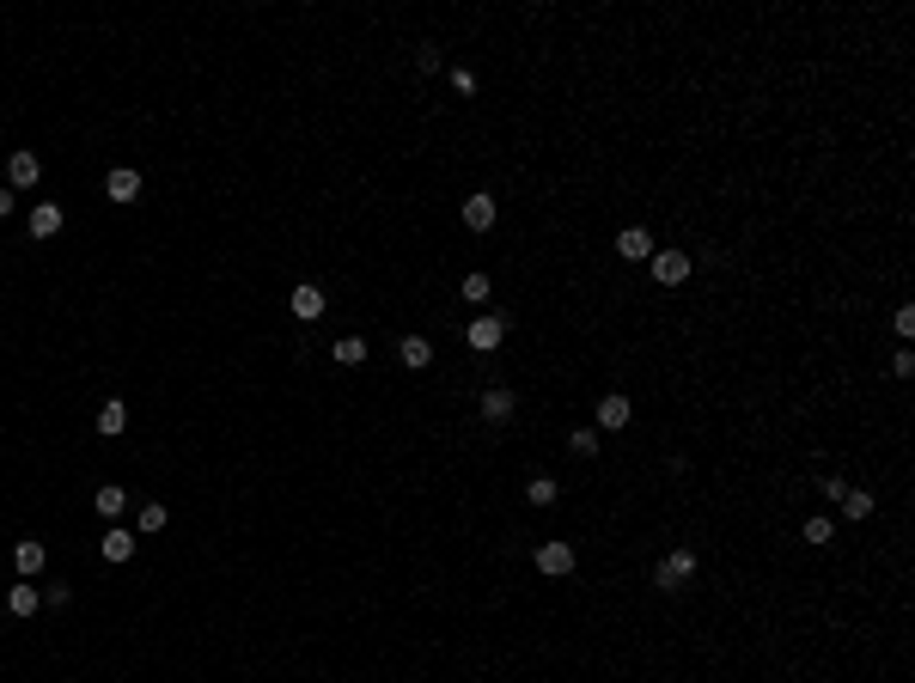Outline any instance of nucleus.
<instances>
[{
    "label": "nucleus",
    "instance_id": "1",
    "mask_svg": "<svg viewBox=\"0 0 915 683\" xmlns=\"http://www.w3.org/2000/svg\"><path fill=\"white\" fill-rule=\"evenodd\" d=\"M690 574H696V555H690V549H672V555L659 561L653 586H659V592H683V586H690Z\"/></svg>",
    "mask_w": 915,
    "mask_h": 683
},
{
    "label": "nucleus",
    "instance_id": "2",
    "mask_svg": "<svg viewBox=\"0 0 915 683\" xmlns=\"http://www.w3.org/2000/svg\"><path fill=\"white\" fill-rule=\"evenodd\" d=\"M647 263H653V281H659V287H683V281H690V257H683V250H653Z\"/></svg>",
    "mask_w": 915,
    "mask_h": 683
},
{
    "label": "nucleus",
    "instance_id": "3",
    "mask_svg": "<svg viewBox=\"0 0 915 683\" xmlns=\"http://www.w3.org/2000/svg\"><path fill=\"white\" fill-rule=\"evenodd\" d=\"M501 336H507V324H501L495 311H488V317H476L470 330H464V342H470L476 354H495V348H501Z\"/></svg>",
    "mask_w": 915,
    "mask_h": 683
},
{
    "label": "nucleus",
    "instance_id": "4",
    "mask_svg": "<svg viewBox=\"0 0 915 683\" xmlns=\"http://www.w3.org/2000/svg\"><path fill=\"white\" fill-rule=\"evenodd\" d=\"M538 574H574V549L568 544H538Z\"/></svg>",
    "mask_w": 915,
    "mask_h": 683
},
{
    "label": "nucleus",
    "instance_id": "5",
    "mask_svg": "<svg viewBox=\"0 0 915 683\" xmlns=\"http://www.w3.org/2000/svg\"><path fill=\"white\" fill-rule=\"evenodd\" d=\"M616 257H623V263H647V257H653V239H647L641 226H623V232H616Z\"/></svg>",
    "mask_w": 915,
    "mask_h": 683
},
{
    "label": "nucleus",
    "instance_id": "6",
    "mask_svg": "<svg viewBox=\"0 0 915 683\" xmlns=\"http://www.w3.org/2000/svg\"><path fill=\"white\" fill-rule=\"evenodd\" d=\"M104 196H110V202H135V196H140V171L116 165L110 177H104Z\"/></svg>",
    "mask_w": 915,
    "mask_h": 683
},
{
    "label": "nucleus",
    "instance_id": "7",
    "mask_svg": "<svg viewBox=\"0 0 915 683\" xmlns=\"http://www.w3.org/2000/svg\"><path fill=\"white\" fill-rule=\"evenodd\" d=\"M62 220H68V214H62L55 202H37L31 207V239H55V232H62Z\"/></svg>",
    "mask_w": 915,
    "mask_h": 683
},
{
    "label": "nucleus",
    "instance_id": "8",
    "mask_svg": "<svg viewBox=\"0 0 915 683\" xmlns=\"http://www.w3.org/2000/svg\"><path fill=\"white\" fill-rule=\"evenodd\" d=\"M6 177H13V190H31L37 177H43L37 153H13V159H6Z\"/></svg>",
    "mask_w": 915,
    "mask_h": 683
},
{
    "label": "nucleus",
    "instance_id": "9",
    "mask_svg": "<svg viewBox=\"0 0 915 683\" xmlns=\"http://www.w3.org/2000/svg\"><path fill=\"white\" fill-rule=\"evenodd\" d=\"M495 214H501V207H495V196H470V202H464V226H470V232H488V226H495Z\"/></svg>",
    "mask_w": 915,
    "mask_h": 683
},
{
    "label": "nucleus",
    "instance_id": "10",
    "mask_svg": "<svg viewBox=\"0 0 915 683\" xmlns=\"http://www.w3.org/2000/svg\"><path fill=\"white\" fill-rule=\"evenodd\" d=\"M293 317H300V324L324 317V287H311V281H305V287H293Z\"/></svg>",
    "mask_w": 915,
    "mask_h": 683
},
{
    "label": "nucleus",
    "instance_id": "11",
    "mask_svg": "<svg viewBox=\"0 0 915 683\" xmlns=\"http://www.w3.org/2000/svg\"><path fill=\"white\" fill-rule=\"evenodd\" d=\"M629 415H635V403L623 391H610L605 403H598V427H629Z\"/></svg>",
    "mask_w": 915,
    "mask_h": 683
},
{
    "label": "nucleus",
    "instance_id": "12",
    "mask_svg": "<svg viewBox=\"0 0 915 683\" xmlns=\"http://www.w3.org/2000/svg\"><path fill=\"white\" fill-rule=\"evenodd\" d=\"M129 555H135V531H123V525H110V531H104V561H116V568H123Z\"/></svg>",
    "mask_w": 915,
    "mask_h": 683
},
{
    "label": "nucleus",
    "instance_id": "13",
    "mask_svg": "<svg viewBox=\"0 0 915 683\" xmlns=\"http://www.w3.org/2000/svg\"><path fill=\"white\" fill-rule=\"evenodd\" d=\"M507 415H513V391L488 384V391H482V421H507Z\"/></svg>",
    "mask_w": 915,
    "mask_h": 683
},
{
    "label": "nucleus",
    "instance_id": "14",
    "mask_svg": "<svg viewBox=\"0 0 915 683\" xmlns=\"http://www.w3.org/2000/svg\"><path fill=\"white\" fill-rule=\"evenodd\" d=\"M43 561H49V549L37 544V537H31V544H19V549H13V568H19V574H43Z\"/></svg>",
    "mask_w": 915,
    "mask_h": 683
},
{
    "label": "nucleus",
    "instance_id": "15",
    "mask_svg": "<svg viewBox=\"0 0 915 683\" xmlns=\"http://www.w3.org/2000/svg\"><path fill=\"white\" fill-rule=\"evenodd\" d=\"M123 427H129V409H123V403L110 397V403H104V409H98V434H104V440H116Z\"/></svg>",
    "mask_w": 915,
    "mask_h": 683
},
{
    "label": "nucleus",
    "instance_id": "16",
    "mask_svg": "<svg viewBox=\"0 0 915 683\" xmlns=\"http://www.w3.org/2000/svg\"><path fill=\"white\" fill-rule=\"evenodd\" d=\"M330 354H336V367H360V360H367V342L342 336V342H330Z\"/></svg>",
    "mask_w": 915,
    "mask_h": 683
},
{
    "label": "nucleus",
    "instance_id": "17",
    "mask_svg": "<svg viewBox=\"0 0 915 683\" xmlns=\"http://www.w3.org/2000/svg\"><path fill=\"white\" fill-rule=\"evenodd\" d=\"M37 604H43V592H37V586H13V592H6V611H13V616H31Z\"/></svg>",
    "mask_w": 915,
    "mask_h": 683
},
{
    "label": "nucleus",
    "instance_id": "18",
    "mask_svg": "<svg viewBox=\"0 0 915 683\" xmlns=\"http://www.w3.org/2000/svg\"><path fill=\"white\" fill-rule=\"evenodd\" d=\"M428 360H434V342H428V336H403V367H415V373H421Z\"/></svg>",
    "mask_w": 915,
    "mask_h": 683
},
{
    "label": "nucleus",
    "instance_id": "19",
    "mask_svg": "<svg viewBox=\"0 0 915 683\" xmlns=\"http://www.w3.org/2000/svg\"><path fill=\"white\" fill-rule=\"evenodd\" d=\"M843 512L848 519H867V512H873V494H867V488H843Z\"/></svg>",
    "mask_w": 915,
    "mask_h": 683
},
{
    "label": "nucleus",
    "instance_id": "20",
    "mask_svg": "<svg viewBox=\"0 0 915 683\" xmlns=\"http://www.w3.org/2000/svg\"><path fill=\"white\" fill-rule=\"evenodd\" d=\"M525 501H531V507H549V501H555V482H549V476H531V482H525Z\"/></svg>",
    "mask_w": 915,
    "mask_h": 683
},
{
    "label": "nucleus",
    "instance_id": "21",
    "mask_svg": "<svg viewBox=\"0 0 915 683\" xmlns=\"http://www.w3.org/2000/svg\"><path fill=\"white\" fill-rule=\"evenodd\" d=\"M165 519L171 512L159 507V501H147V507H140V537H147V531H165Z\"/></svg>",
    "mask_w": 915,
    "mask_h": 683
},
{
    "label": "nucleus",
    "instance_id": "22",
    "mask_svg": "<svg viewBox=\"0 0 915 683\" xmlns=\"http://www.w3.org/2000/svg\"><path fill=\"white\" fill-rule=\"evenodd\" d=\"M123 507H129V494H123V488H98V512H104V519H116Z\"/></svg>",
    "mask_w": 915,
    "mask_h": 683
},
{
    "label": "nucleus",
    "instance_id": "23",
    "mask_svg": "<svg viewBox=\"0 0 915 683\" xmlns=\"http://www.w3.org/2000/svg\"><path fill=\"white\" fill-rule=\"evenodd\" d=\"M568 451H574V458H592V451H598V434L574 427V434H568Z\"/></svg>",
    "mask_w": 915,
    "mask_h": 683
},
{
    "label": "nucleus",
    "instance_id": "24",
    "mask_svg": "<svg viewBox=\"0 0 915 683\" xmlns=\"http://www.w3.org/2000/svg\"><path fill=\"white\" fill-rule=\"evenodd\" d=\"M464 299L470 306H488V274H464Z\"/></svg>",
    "mask_w": 915,
    "mask_h": 683
},
{
    "label": "nucleus",
    "instance_id": "25",
    "mask_svg": "<svg viewBox=\"0 0 915 683\" xmlns=\"http://www.w3.org/2000/svg\"><path fill=\"white\" fill-rule=\"evenodd\" d=\"M830 537H836V531H830V519H806V544H812V549H824Z\"/></svg>",
    "mask_w": 915,
    "mask_h": 683
},
{
    "label": "nucleus",
    "instance_id": "26",
    "mask_svg": "<svg viewBox=\"0 0 915 683\" xmlns=\"http://www.w3.org/2000/svg\"><path fill=\"white\" fill-rule=\"evenodd\" d=\"M415 68L434 73V68H440V49H434V43H421V49H415Z\"/></svg>",
    "mask_w": 915,
    "mask_h": 683
},
{
    "label": "nucleus",
    "instance_id": "27",
    "mask_svg": "<svg viewBox=\"0 0 915 683\" xmlns=\"http://www.w3.org/2000/svg\"><path fill=\"white\" fill-rule=\"evenodd\" d=\"M6 214H13V190H0V220H6Z\"/></svg>",
    "mask_w": 915,
    "mask_h": 683
}]
</instances>
